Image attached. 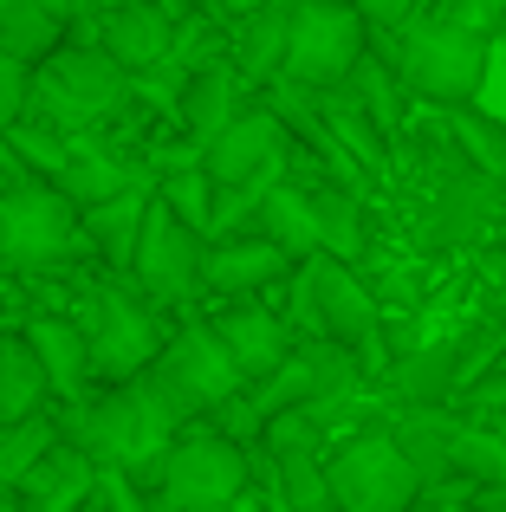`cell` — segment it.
Returning a JSON list of instances; mask_svg holds the SVG:
<instances>
[{
    "instance_id": "cell-1",
    "label": "cell",
    "mask_w": 506,
    "mask_h": 512,
    "mask_svg": "<svg viewBox=\"0 0 506 512\" xmlns=\"http://www.w3.org/2000/svg\"><path fill=\"white\" fill-rule=\"evenodd\" d=\"M65 435L85 441L91 461L98 467H124V474L143 480V493H150L156 467H163V448L176 441V409H169L163 396H156L150 376H124V383H111L98 402H65Z\"/></svg>"
},
{
    "instance_id": "cell-2",
    "label": "cell",
    "mask_w": 506,
    "mask_h": 512,
    "mask_svg": "<svg viewBox=\"0 0 506 512\" xmlns=\"http://www.w3.org/2000/svg\"><path fill=\"white\" fill-rule=\"evenodd\" d=\"M130 98H137V78H130L98 39H91V46H52L46 59H33L26 117L59 130V137H85V130H104L111 117H124Z\"/></svg>"
},
{
    "instance_id": "cell-3",
    "label": "cell",
    "mask_w": 506,
    "mask_h": 512,
    "mask_svg": "<svg viewBox=\"0 0 506 512\" xmlns=\"http://www.w3.org/2000/svg\"><path fill=\"white\" fill-rule=\"evenodd\" d=\"M85 247V208L52 175H13L0 182V273H65Z\"/></svg>"
},
{
    "instance_id": "cell-4",
    "label": "cell",
    "mask_w": 506,
    "mask_h": 512,
    "mask_svg": "<svg viewBox=\"0 0 506 512\" xmlns=\"http://www.w3.org/2000/svg\"><path fill=\"white\" fill-rule=\"evenodd\" d=\"M390 52L383 59L396 65V78H403L416 98L429 104H461L481 91L487 78V33H474V26L461 20H442V13H409L403 26H390Z\"/></svg>"
},
{
    "instance_id": "cell-5",
    "label": "cell",
    "mask_w": 506,
    "mask_h": 512,
    "mask_svg": "<svg viewBox=\"0 0 506 512\" xmlns=\"http://www.w3.org/2000/svg\"><path fill=\"white\" fill-rule=\"evenodd\" d=\"M292 312H299V325H312L318 338L351 344L370 376L390 370L383 305H377V292L351 273V260H338V253H325V247L305 253V273H299V286H292Z\"/></svg>"
},
{
    "instance_id": "cell-6",
    "label": "cell",
    "mask_w": 506,
    "mask_h": 512,
    "mask_svg": "<svg viewBox=\"0 0 506 512\" xmlns=\"http://www.w3.org/2000/svg\"><path fill=\"white\" fill-rule=\"evenodd\" d=\"M247 493V448L215 422H182L163 448V467L150 480V500L163 512H215Z\"/></svg>"
},
{
    "instance_id": "cell-7",
    "label": "cell",
    "mask_w": 506,
    "mask_h": 512,
    "mask_svg": "<svg viewBox=\"0 0 506 512\" xmlns=\"http://www.w3.org/2000/svg\"><path fill=\"white\" fill-rule=\"evenodd\" d=\"M156 383V396L176 409V422H195V415H215L228 396H241L247 370L228 357V344L215 338V325H189L176 338H163L156 363L143 370Z\"/></svg>"
},
{
    "instance_id": "cell-8",
    "label": "cell",
    "mask_w": 506,
    "mask_h": 512,
    "mask_svg": "<svg viewBox=\"0 0 506 512\" xmlns=\"http://www.w3.org/2000/svg\"><path fill=\"white\" fill-rule=\"evenodd\" d=\"M325 480H331V506L338 512H403V506L422 500V480H416V467H409L396 428H364V435H351L325 461Z\"/></svg>"
},
{
    "instance_id": "cell-9",
    "label": "cell",
    "mask_w": 506,
    "mask_h": 512,
    "mask_svg": "<svg viewBox=\"0 0 506 512\" xmlns=\"http://www.w3.org/2000/svg\"><path fill=\"white\" fill-rule=\"evenodd\" d=\"M364 52H370V20L351 0H292L286 65H279L286 78H299L305 91H325L338 78H351V65Z\"/></svg>"
},
{
    "instance_id": "cell-10",
    "label": "cell",
    "mask_w": 506,
    "mask_h": 512,
    "mask_svg": "<svg viewBox=\"0 0 506 512\" xmlns=\"http://www.w3.org/2000/svg\"><path fill=\"white\" fill-rule=\"evenodd\" d=\"M78 331L91 350V376L98 383H124L143 376L163 350V325H156L150 305H137L124 286H85L78 292Z\"/></svg>"
},
{
    "instance_id": "cell-11",
    "label": "cell",
    "mask_w": 506,
    "mask_h": 512,
    "mask_svg": "<svg viewBox=\"0 0 506 512\" xmlns=\"http://www.w3.org/2000/svg\"><path fill=\"white\" fill-rule=\"evenodd\" d=\"M500 195H506L500 175H487L481 163L455 156V163H448L429 188H422V227H416L422 247H429V253L474 247V240H481L487 227L500 221Z\"/></svg>"
},
{
    "instance_id": "cell-12",
    "label": "cell",
    "mask_w": 506,
    "mask_h": 512,
    "mask_svg": "<svg viewBox=\"0 0 506 512\" xmlns=\"http://www.w3.org/2000/svg\"><path fill=\"white\" fill-rule=\"evenodd\" d=\"M202 260H208V234H195L163 195H150L143 227H137V253H130L137 286L163 305H189L202 292Z\"/></svg>"
},
{
    "instance_id": "cell-13",
    "label": "cell",
    "mask_w": 506,
    "mask_h": 512,
    "mask_svg": "<svg viewBox=\"0 0 506 512\" xmlns=\"http://www.w3.org/2000/svg\"><path fill=\"white\" fill-rule=\"evenodd\" d=\"M202 169L215 175L221 188H253V195H266V188L279 182V169H286V124H279V111L273 104L241 111L202 150Z\"/></svg>"
},
{
    "instance_id": "cell-14",
    "label": "cell",
    "mask_w": 506,
    "mask_h": 512,
    "mask_svg": "<svg viewBox=\"0 0 506 512\" xmlns=\"http://www.w3.org/2000/svg\"><path fill=\"white\" fill-rule=\"evenodd\" d=\"M91 39L137 78V72H150V65L176 59V13H163L156 0H111Z\"/></svg>"
},
{
    "instance_id": "cell-15",
    "label": "cell",
    "mask_w": 506,
    "mask_h": 512,
    "mask_svg": "<svg viewBox=\"0 0 506 512\" xmlns=\"http://www.w3.org/2000/svg\"><path fill=\"white\" fill-rule=\"evenodd\" d=\"M292 273V253L266 234H221L208 240V260H202V286L208 292H228V299H247V292H266Z\"/></svg>"
},
{
    "instance_id": "cell-16",
    "label": "cell",
    "mask_w": 506,
    "mask_h": 512,
    "mask_svg": "<svg viewBox=\"0 0 506 512\" xmlns=\"http://www.w3.org/2000/svg\"><path fill=\"white\" fill-rule=\"evenodd\" d=\"M91 487H98V461H91L85 441H52L20 480V506L26 512H65V506H85Z\"/></svg>"
},
{
    "instance_id": "cell-17",
    "label": "cell",
    "mask_w": 506,
    "mask_h": 512,
    "mask_svg": "<svg viewBox=\"0 0 506 512\" xmlns=\"http://www.w3.org/2000/svg\"><path fill=\"white\" fill-rule=\"evenodd\" d=\"M247 91L253 85L241 78L234 59H215V65H202V72H189V85H182V130L208 150V143L247 111Z\"/></svg>"
},
{
    "instance_id": "cell-18",
    "label": "cell",
    "mask_w": 506,
    "mask_h": 512,
    "mask_svg": "<svg viewBox=\"0 0 506 512\" xmlns=\"http://www.w3.org/2000/svg\"><path fill=\"white\" fill-rule=\"evenodd\" d=\"M26 344H33L39 370H46V389L59 402H85V383H91V350H85V331H78V318H52L39 312L33 325H26Z\"/></svg>"
},
{
    "instance_id": "cell-19",
    "label": "cell",
    "mask_w": 506,
    "mask_h": 512,
    "mask_svg": "<svg viewBox=\"0 0 506 512\" xmlns=\"http://www.w3.org/2000/svg\"><path fill=\"white\" fill-rule=\"evenodd\" d=\"M286 26H292V0H266L253 13H234L228 26V59L241 65L247 85H266L286 65Z\"/></svg>"
},
{
    "instance_id": "cell-20",
    "label": "cell",
    "mask_w": 506,
    "mask_h": 512,
    "mask_svg": "<svg viewBox=\"0 0 506 512\" xmlns=\"http://www.w3.org/2000/svg\"><path fill=\"white\" fill-rule=\"evenodd\" d=\"M455 422H461V415L448 409V402H409V409H396V441H403V454H409V467H416L422 493L442 487V480H455V467H448Z\"/></svg>"
},
{
    "instance_id": "cell-21",
    "label": "cell",
    "mask_w": 506,
    "mask_h": 512,
    "mask_svg": "<svg viewBox=\"0 0 506 512\" xmlns=\"http://www.w3.org/2000/svg\"><path fill=\"white\" fill-rule=\"evenodd\" d=\"M52 182H59L78 208H91V201L124 195V188H150V163H124V156L91 150V143H65V163L52 169Z\"/></svg>"
},
{
    "instance_id": "cell-22",
    "label": "cell",
    "mask_w": 506,
    "mask_h": 512,
    "mask_svg": "<svg viewBox=\"0 0 506 512\" xmlns=\"http://www.w3.org/2000/svg\"><path fill=\"white\" fill-rule=\"evenodd\" d=\"M215 338L228 344V357L247 370V383L253 376H266L279 357H286V318H273L266 305H234V312H221L215 318Z\"/></svg>"
},
{
    "instance_id": "cell-23",
    "label": "cell",
    "mask_w": 506,
    "mask_h": 512,
    "mask_svg": "<svg viewBox=\"0 0 506 512\" xmlns=\"http://www.w3.org/2000/svg\"><path fill=\"white\" fill-rule=\"evenodd\" d=\"M72 26V0H0V46L20 59H46L52 46H65Z\"/></svg>"
},
{
    "instance_id": "cell-24",
    "label": "cell",
    "mask_w": 506,
    "mask_h": 512,
    "mask_svg": "<svg viewBox=\"0 0 506 512\" xmlns=\"http://www.w3.org/2000/svg\"><path fill=\"white\" fill-rule=\"evenodd\" d=\"M318 111H325L331 137L351 143V156H357V163H364L370 175H390V156H383V143H390V137L370 124V111H364V98L351 91V78H338V85L318 91Z\"/></svg>"
},
{
    "instance_id": "cell-25",
    "label": "cell",
    "mask_w": 506,
    "mask_h": 512,
    "mask_svg": "<svg viewBox=\"0 0 506 512\" xmlns=\"http://www.w3.org/2000/svg\"><path fill=\"white\" fill-rule=\"evenodd\" d=\"M150 195H156V188H124V195H104V201H91V208H85V240H91V247H98L111 266H130Z\"/></svg>"
},
{
    "instance_id": "cell-26",
    "label": "cell",
    "mask_w": 506,
    "mask_h": 512,
    "mask_svg": "<svg viewBox=\"0 0 506 512\" xmlns=\"http://www.w3.org/2000/svg\"><path fill=\"white\" fill-rule=\"evenodd\" d=\"M455 350L461 338H442V344L416 350V357H403L396 370H383L396 409H409V402H455Z\"/></svg>"
},
{
    "instance_id": "cell-27",
    "label": "cell",
    "mask_w": 506,
    "mask_h": 512,
    "mask_svg": "<svg viewBox=\"0 0 506 512\" xmlns=\"http://www.w3.org/2000/svg\"><path fill=\"white\" fill-rule=\"evenodd\" d=\"M253 221H260L266 240H279V247L292 253V260H305V253H318V221H312V195H305L299 182H273L260 195V208H253Z\"/></svg>"
},
{
    "instance_id": "cell-28",
    "label": "cell",
    "mask_w": 506,
    "mask_h": 512,
    "mask_svg": "<svg viewBox=\"0 0 506 512\" xmlns=\"http://www.w3.org/2000/svg\"><path fill=\"white\" fill-rule=\"evenodd\" d=\"M351 91L364 98V111H370V124L383 130V137H403V124H409V85L396 78V65L383 59V52H364V59L351 65Z\"/></svg>"
},
{
    "instance_id": "cell-29",
    "label": "cell",
    "mask_w": 506,
    "mask_h": 512,
    "mask_svg": "<svg viewBox=\"0 0 506 512\" xmlns=\"http://www.w3.org/2000/svg\"><path fill=\"white\" fill-rule=\"evenodd\" d=\"M312 195V221H318V247L338 253V260H364L370 247V227H364V208H357L351 188H305Z\"/></svg>"
},
{
    "instance_id": "cell-30",
    "label": "cell",
    "mask_w": 506,
    "mask_h": 512,
    "mask_svg": "<svg viewBox=\"0 0 506 512\" xmlns=\"http://www.w3.org/2000/svg\"><path fill=\"white\" fill-rule=\"evenodd\" d=\"M33 409H46V370H39L26 331H20V338H13V331H0V422L33 415Z\"/></svg>"
},
{
    "instance_id": "cell-31",
    "label": "cell",
    "mask_w": 506,
    "mask_h": 512,
    "mask_svg": "<svg viewBox=\"0 0 506 512\" xmlns=\"http://www.w3.org/2000/svg\"><path fill=\"white\" fill-rule=\"evenodd\" d=\"M59 435H65V422H59V415H46V409L0 422V487H13V493H20L26 467H33V461H39V454H46Z\"/></svg>"
},
{
    "instance_id": "cell-32",
    "label": "cell",
    "mask_w": 506,
    "mask_h": 512,
    "mask_svg": "<svg viewBox=\"0 0 506 512\" xmlns=\"http://www.w3.org/2000/svg\"><path fill=\"white\" fill-rule=\"evenodd\" d=\"M442 111H448V130H455L461 156H468V163H481L487 175H500V182H506V130L494 124V117H481V111H474V98L442 104Z\"/></svg>"
},
{
    "instance_id": "cell-33",
    "label": "cell",
    "mask_w": 506,
    "mask_h": 512,
    "mask_svg": "<svg viewBox=\"0 0 506 512\" xmlns=\"http://www.w3.org/2000/svg\"><path fill=\"white\" fill-rule=\"evenodd\" d=\"M156 195H163L169 208H176L182 221L195 227V234H208V221H215V175H208L202 163H189V169H169V175H156Z\"/></svg>"
},
{
    "instance_id": "cell-34",
    "label": "cell",
    "mask_w": 506,
    "mask_h": 512,
    "mask_svg": "<svg viewBox=\"0 0 506 512\" xmlns=\"http://www.w3.org/2000/svg\"><path fill=\"white\" fill-rule=\"evenodd\" d=\"M279 467V506L299 512H325L331 506V480H325V454H286Z\"/></svg>"
},
{
    "instance_id": "cell-35",
    "label": "cell",
    "mask_w": 506,
    "mask_h": 512,
    "mask_svg": "<svg viewBox=\"0 0 506 512\" xmlns=\"http://www.w3.org/2000/svg\"><path fill=\"white\" fill-rule=\"evenodd\" d=\"M26 98H33V59L0 46V130H13L26 117Z\"/></svg>"
},
{
    "instance_id": "cell-36",
    "label": "cell",
    "mask_w": 506,
    "mask_h": 512,
    "mask_svg": "<svg viewBox=\"0 0 506 512\" xmlns=\"http://www.w3.org/2000/svg\"><path fill=\"white\" fill-rule=\"evenodd\" d=\"M429 13L461 20V26H474V33H500V26H506V0H435Z\"/></svg>"
},
{
    "instance_id": "cell-37",
    "label": "cell",
    "mask_w": 506,
    "mask_h": 512,
    "mask_svg": "<svg viewBox=\"0 0 506 512\" xmlns=\"http://www.w3.org/2000/svg\"><path fill=\"white\" fill-rule=\"evenodd\" d=\"M370 26H403L409 13H422V0H351Z\"/></svg>"
},
{
    "instance_id": "cell-38",
    "label": "cell",
    "mask_w": 506,
    "mask_h": 512,
    "mask_svg": "<svg viewBox=\"0 0 506 512\" xmlns=\"http://www.w3.org/2000/svg\"><path fill=\"white\" fill-rule=\"evenodd\" d=\"M156 7H163V13H176V20H182V13H195V0H156Z\"/></svg>"
}]
</instances>
